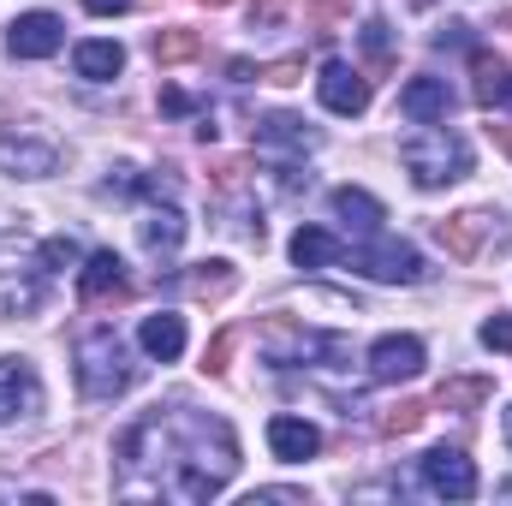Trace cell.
I'll return each instance as SVG.
<instances>
[{"label": "cell", "instance_id": "83f0119b", "mask_svg": "<svg viewBox=\"0 0 512 506\" xmlns=\"http://www.w3.org/2000/svg\"><path fill=\"white\" fill-rule=\"evenodd\" d=\"M256 173V161H245V155H215L209 161V185L221 191V197H233V191H245Z\"/></svg>", "mask_w": 512, "mask_h": 506}, {"label": "cell", "instance_id": "d6a6232c", "mask_svg": "<svg viewBox=\"0 0 512 506\" xmlns=\"http://www.w3.org/2000/svg\"><path fill=\"white\" fill-rule=\"evenodd\" d=\"M262 78H268V84H304V60H298V54H286V60H274Z\"/></svg>", "mask_w": 512, "mask_h": 506}, {"label": "cell", "instance_id": "277c9868", "mask_svg": "<svg viewBox=\"0 0 512 506\" xmlns=\"http://www.w3.org/2000/svg\"><path fill=\"white\" fill-rule=\"evenodd\" d=\"M346 262L358 268V274H370V280H399V286H417L429 268H423V256L411 251L405 239H376V245H358V251H346Z\"/></svg>", "mask_w": 512, "mask_h": 506}, {"label": "cell", "instance_id": "5b68a950", "mask_svg": "<svg viewBox=\"0 0 512 506\" xmlns=\"http://www.w3.org/2000/svg\"><path fill=\"white\" fill-rule=\"evenodd\" d=\"M423 489L441 495V501H471L477 495V465L459 447H435V453H423Z\"/></svg>", "mask_w": 512, "mask_h": 506}, {"label": "cell", "instance_id": "1f68e13d", "mask_svg": "<svg viewBox=\"0 0 512 506\" xmlns=\"http://www.w3.org/2000/svg\"><path fill=\"white\" fill-rule=\"evenodd\" d=\"M483 346H495V352H512V316H501V310H495V316L483 322Z\"/></svg>", "mask_w": 512, "mask_h": 506}, {"label": "cell", "instance_id": "4fadbf2b", "mask_svg": "<svg viewBox=\"0 0 512 506\" xmlns=\"http://www.w3.org/2000/svg\"><path fill=\"white\" fill-rule=\"evenodd\" d=\"M399 114L417 120V126L447 120V114H453V90H447V78H411V84L399 90Z\"/></svg>", "mask_w": 512, "mask_h": 506}, {"label": "cell", "instance_id": "4316f807", "mask_svg": "<svg viewBox=\"0 0 512 506\" xmlns=\"http://www.w3.org/2000/svg\"><path fill=\"white\" fill-rule=\"evenodd\" d=\"M423 417H429V405H423V399H399V405H382V411H376V435L399 441V435H411Z\"/></svg>", "mask_w": 512, "mask_h": 506}, {"label": "cell", "instance_id": "d590c367", "mask_svg": "<svg viewBox=\"0 0 512 506\" xmlns=\"http://www.w3.org/2000/svg\"><path fill=\"white\" fill-rule=\"evenodd\" d=\"M471 36H465V24H441V36H435V48H465Z\"/></svg>", "mask_w": 512, "mask_h": 506}, {"label": "cell", "instance_id": "d4e9b609", "mask_svg": "<svg viewBox=\"0 0 512 506\" xmlns=\"http://www.w3.org/2000/svg\"><path fill=\"white\" fill-rule=\"evenodd\" d=\"M72 66H78V78H96L102 84V78H114L126 66V48L120 42H78L72 48Z\"/></svg>", "mask_w": 512, "mask_h": 506}, {"label": "cell", "instance_id": "7c38bea8", "mask_svg": "<svg viewBox=\"0 0 512 506\" xmlns=\"http://www.w3.org/2000/svg\"><path fill=\"white\" fill-rule=\"evenodd\" d=\"M60 167V149L42 143V137H0V173H18V179H48Z\"/></svg>", "mask_w": 512, "mask_h": 506}, {"label": "cell", "instance_id": "6da1fadb", "mask_svg": "<svg viewBox=\"0 0 512 506\" xmlns=\"http://www.w3.org/2000/svg\"><path fill=\"white\" fill-rule=\"evenodd\" d=\"M120 459V495L131 501H215L233 471H239V435L227 429V417L209 411H149L137 417L126 435L114 441Z\"/></svg>", "mask_w": 512, "mask_h": 506}, {"label": "cell", "instance_id": "4dcf8cb0", "mask_svg": "<svg viewBox=\"0 0 512 506\" xmlns=\"http://www.w3.org/2000/svg\"><path fill=\"white\" fill-rule=\"evenodd\" d=\"M292 18V0H251V30H280Z\"/></svg>", "mask_w": 512, "mask_h": 506}, {"label": "cell", "instance_id": "9a60e30c", "mask_svg": "<svg viewBox=\"0 0 512 506\" xmlns=\"http://www.w3.org/2000/svg\"><path fill=\"white\" fill-rule=\"evenodd\" d=\"M42 304V274L30 262H0V316H30Z\"/></svg>", "mask_w": 512, "mask_h": 506}, {"label": "cell", "instance_id": "d6986e66", "mask_svg": "<svg viewBox=\"0 0 512 506\" xmlns=\"http://www.w3.org/2000/svg\"><path fill=\"white\" fill-rule=\"evenodd\" d=\"M334 215H340L346 227H358V233H382V221H387V209L370 191H358V185H340V191H334Z\"/></svg>", "mask_w": 512, "mask_h": 506}, {"label": "cell", "instance_id": "74e56055", "mask_svg": "<svg viewBox=\"0 0 512 506\" xmlns=\"http://www.w3.org/2000/svg\"><path fill=\"white\" fill-rule=\"evenodd\" d=\"M489 137H495V149H507V155H512V126H507V120H495V126H489Z\"/></svg>", "mask_w": 512, "mask_h": 506}, {"label": "cell", "instance_id": "9c48e42d", "mask_svg": "<svg viewBox=\"0 0 512 506\" xmlns=\"http://www.w3.org/2000/svg\"><path fill=\"white\" fill-rule=\"evenodd\" d=\"M6 42H12L18 60H48V54L66 42V24H60L54 12H24V18L6 24Z\"/></svg>", "mask_w": 512, "mask_h": 506}, {"label": "cell", "instance_id": "603a6c76", "mask_svg": "<svg viewBox=\"0 0 512 506\" xmlns=\"http://www.w3.org/2000/svg\"><path fill=\"white\" fill-rule=\"evenodd\" d=\"M495 399V381L489 376H453L435 387V405L441 411H477V405H489Z\"/></svg>", "mask_w": 512, "mask_h": 506}, {"label": "cell", "instance_id": "f1b7e54d", "mask_svg": "<svg viewBox=\"0 0 512 506\" xmlns=\"http://www.w3.org/2000/svg\"><path fill=\"white\" fill-rule=\"evenodd\" d=\"M340 24H352V6L346 0H310L304 6V30L310 36H340Z\"/></svg>", "mask_w": 512, "mask_h": 506}, {"label": "cell", "instance_id": "8fae6325", "mask_svg": "<svg viewBox=\"0 0 512 506\" xmlns=\"http://www.w3.org/2000/svg\"><path fill=\"white\" fill-rule=\"evenodd\" d=\"M370 376L376 381H411L423 376V340H411V334H387L370 346Z\"/></svg>", "mask_w": 512, "mask_h": 506}, {"label": "cell", "instance_id": "836d02e7", "mask_svg": "<svg viewBox=\"0 0 512 506\" xmlns=\"http://www.w3.org/2000/svg\"><path fill=\"white\" fill-rule=\"evenodd\" d=\"M42 262H48V268H72V262H78V245H72V239H48V245H42Z\"/></svg>", "mask_w": 512, "mask_h": 506}, {"label": "cell", "instance_id": "f546056e", "mask_svg": "<svg viewBox=\"0 0 512 506\" xmlns=\"http://www.w3.org/2000/svg\"><path fill=\"white\" fill-rule=\"evenodd\" d=\"M233 346H239V328H221V334L203 346V376H227V364H233Z\"/></svg>", "mask_w": 512, "mask_h": 506}, {"label": "cell", "instance_id": "ffe728a7", "mask_svg": "<svg viewBox=\"0 0 512 506\" xmlns=\"http://www.w3.org/2000/svg\"><path fill=\"white\" fill-rule=\"evenodd\" d=\"M256 143H274V149H316L322 137H316V126H304L298 114H262V120H256Z\"/></svg>", "mask_w": 512, "mask_h": 506}, {"label": "cell", "instance_id": "8992f818", "mask_svg": "<svg viewBox=\"0 0 512 506\" xmlns=\"http://www.w3.org/2000/svg\"><path fill=\"white\" fill-rule=\"evenodd\" d=\"M78 292H84V304H90V310H114V304H126V298H131L126 262H120L114 251H96L84 268H78Z\"/></svg>", "mask_w": 512, "mask_h": 506}, {"label": "cell", "instance_id": "44dd1931", "mask_svg": "<svg viewBox=\"0 0 512 506\" xmlns=\"http://www.w3.org/2000/svg\"><path fill=\"white\" fill-rule=\"evenodd\" d=\"M233 286H239V268H233V262H221V256H215V262H197V268L185 274V292H191V298H203V304H221Z\"/></svg>", "mask_w": 512, "mask_h": 506}, {"label": "cell", "instance_id": "e0dca14e", "mask_svg": "<svg viewBox=\"0 0 512 506\" xmlns=\"http://www.w3.org/2000/svg\"><path fill=\"white\" fill-rule=\"evenodd\" d=\"M268 447H274V459L298 465V459H310V453L322 447V435H316V423H304V417H274V423H268Z\"/></svg>", "mask_w": 512, "mask_h": 506}, {"label": "cell", "instance_id": "ab89813d", "mask_svg": "<svg viewBox=\"0 0 512 506\" xmlns=\"http://www.w3.org/2000/svg\"><path fill=\"white\" fill-rule=\"evenodd\" d=\"M501 30H512V6H507V12H501Z\"/></svg>", "mask_w": 512, "mask_h": 506}, {"label": "cell", "instance_id": "60d3db41", "mask_svg": "<svg viewBox=\"0 0 512 506\" xmlns=\"http://www.w3.org/2000/svg\"><path fill=\"white\" fill-rule=\"evenodd\" d=\"M197 6H233V0H197Z\"/></svg>", "mask_w": 512, "mask_h": 506}, {"label": "cell", "instance_id": "ac0fdd59", "mask_svg": "<svg viewBox=\"0 0 512 506\" xmlns=\"http://www.w3.org/2000/svg\"><path fill=\"white\" fill-rule=\"evenodd\" d=\"M137 239H143L149 256H173L179 239H185V215H179V209H149V215L137 221Z\"/></svg>", "mask_w": 512, "mask_h": 506}, {"label": "cell", "instance_id": "7a4b0ae2", "mask_svg": "<svg viewBox=\"0 0 512 506\" xmlns=\"http://www.w3.org/2000/svg\"><path fill=\"white\" fill-rule=\"evenodd\" d=\"M399 161H405V173H411L423 191L459 185V179L471 173V149H465V137H453L447 126H417L405 143H399Z\"/></svg>", "mask_w": 512, "mask_h": 506}, {"label": "cell", "instance_id": "2e32d148", "mask_svg": "<svg viewBox=\"0 0 512 506\" xmlns=\"http://www.w3.org/2000/svg\"><path fill=\"white\" fill-rule=\"evenodd\" d=\"M137 340H143V352H149V358L173 364V358L185 352V316H173V310H155V316H143Z\"/></svg>", "mask_w": 512, "mask_h": 506}, {"label": "cell", "instance_id": "52a82bcc", "mask_svg": "<svg viewBox=\"0 0 512 506\" xmlns=\"http://www.w3.org/2000/svg\"><path fill=\"white\" fill-rule=\"evenodd\" d=\"M316 90H322V102H328L334 114H346V120H358V114L370 108V78H364L358 66H346V60H328L322 78H316Z\"/></svg>", "mask_w": 512, "mask_h": 506}, {"label": "cell", "instance_id": "30bf717a", "mask_svg": "<svg viewBox=\"0 0 512 506\" xmlns=\"http://www.w3.org/2000/svg\"><path fill=\"white\" fill-rule=\"evenodd\" d=\"M42 411V381L24 358H0V423L12 417H36Z\"/></svg>", "mask_w": 512, "mask_h": 506}, {"label": "cell", "instance_id": "e575fe53", "mask_svg": "<svg viewBox=\"0 0 512 506\" xmlns=\"http://www.w3.org/2000/svg\"><path fill=\"white\" fill-rule=\"evenodd\" d=\"M197 102L185 96V90H161V114H191Z\"/></svg>", "mask_w": 512, "mask_h": 506}, {"label": "cell", "instance_id": "484cf974", "mask_svg": "<svg viewBox=\"0 0 512 506\" xmlns=\"http://www.w3.org/2000/svg\"><path fill=\"white\" fill-rule=\"evenodd\" d=\"M364 78H387L393 72V30H387L382 18H370L364 24V66H358Z\"/></svg>", "mask_w": 512, "mask_h": 506}, {"label": "cell", "instance_id": "8d00e7d4", "mask_svg": "<svg viewBox=\"0 0 512 506\" xmlns=\"http://www.w3.org/2000/svg\"><path fill=\"white\" fill-rule=\"evenodd\" d=\"M84 6H90V12H96V18H114V12H126L131 0H84Z\"/></svg>", "mask_w": 512, "mask_h": 506}, {"label": "cell", "instance_id": "f35d334b", "mask_svg": "<svg viewBox=\"0 0 512 506\" xmlns=\"http://www.w3.org/2000/svg\"><path fill=\"white\" fill-rule=\"evenodd\" d=\"M501 429H507V447H512V411H507V417H501Z\"/></svg>", "mask_w": 512, "mask_h": 506}, {"label": "cell", "instance_id": "cb8c5ba5", "mask_svg": "<svg viewBox=\"0 0 512 506\" xmlns=\"http://www.w3.org/2000/svg\"><path fill=\"white\" fill-rule=\"evenodd\" d=\"M292 262H298V268H322V262H346V245H340L334 233H322V227H298V233H292Z\"/></svg>", "mask_w": 512, "mask_h": 506}, {"label": "cell", "instance_id": "7402d4cb", "mask_svg": "<svg viewBox=\"0 0 512 506\" xmlns=\"http://www.w3.org/2000/svg\"><path fill=\"white\" fill-rule=\"evenodd\" d=\"M149 54H155V66H185V60H197V54H203V36H197V30H185V24H167V30H155V36H149Z\"/></svg>", "mask_w": 512, "mask_h": 506}, {"label": "cell", "instance_id": "3957f363", "mask_svg": "<svg viewBox=\"0 0 512 506\" xmlns=\"http://www.w3.org/2000/svg\"><path fill=\"white\" fill-rule=\"evenodd\" d=\"M131 381H137V364H131L126 340L114 328H90L78 340V387H84V399H120Z\"/></svg>", "mask_w": 512, "mask_h": 506}, {"label": "cell", "instance_id": "5bb4252c", "mask_svg": "<svg viewBox=\"0 0 512 506\" xmlns=\"http://www.w3.org/2000/svg\"><path fill=\"white\" fill-rule=\"evenodd\" d=\"M471 72H477V84H471V96L489 108V114H501L512 108V66L501 54H489V48H471Z\"/></svg>", "mask_w": 512, "mask_h": 506}, {"label": "cell", "instance_id": "ba28073f", "mask_svg": "<svg viewBox=\"0 0 512 506\" xmlns=\"http://www.w3.org/2000/svg\"><path fill=\"white\" fill-rule=\"evenodd\" d=\"M495 221L501 215H489V209H465V215L435 221V239H441V251L453 256V262H471V256L483 251V239L495 233Z\"/></svg>", "mask_w": 512, "mask_h": 506}]
</instances>
